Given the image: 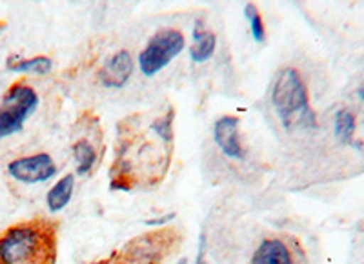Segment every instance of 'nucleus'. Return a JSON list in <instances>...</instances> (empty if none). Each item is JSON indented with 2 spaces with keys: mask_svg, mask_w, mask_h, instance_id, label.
Instances as JSON below:
<instances>
[{
  "mask_svg": "<svg viewBox=\"0 0 364 264\" xmlns=\"http://www.w3.org/2000/svg\"><path fill=\"white\" fill-rule=\"evenodd\" d=\"M57 230L46 219L13 224L0 233V264H55Z\"/></svg>",
  "mask_w": 364,
  "mask_h": 264,
  "instance_id": "1",
  "label": "nucleus"
},
{
  "mask_svg": "<svg viewBox=\"0 0 364 264\" xmlns=\"http://www.w3.org/2000/svg\"><path fill=\"white\" fill-rule=\"evenodd\" d=\"M272 104L284 128L301 124L304 128H315L317 120L310 106V93L301 71L284 68L277 75L272 88Z\"/></svg>",
  "mask_w": 364,
  "mask_h": 264,
  "instance_id": "2",
  "label": "nucleus"
},
{
  "mask_svg": "<svg viewBox=\"0 0 364 264\" xmlns=\"http://www.w3.org/2000/svg\"><path fill=\"white\" fill-rule=\"evenodd\" d=\"M37 107L38 95L33 88L22 80L13 84L0 102V141L21 133Z\"/></svg>",
  "mask_w": 364,
  "mask_h": 264,
  "instance_id": "3",
  "label": "nucleus"
},
{
  "mask_svg": "<svg viewBox=\"0 0 364 264\" xmlns=\"http://www.w3.org/2000/svg\"><path fill=\"white\" fill-rule=\"evenodd\" d=\"M184 46L186 38L182 31L175 28L159 29L139 53V70L144 77H155L182 53Z\"/></svg>",
  "mask_w": 364,
  "mask_h": 264,
  "instance_id": "4",
  "label": "nucleus"
},
{
  "mask_svg": "<svg viewBox=\"0 0 364 264\" xmlns=\"http://www.w3.org/2000/svg\"><path fill=\"white\" fill-rule=\"evenodd\" d=\"M177 231L159 230L154 233H144L142 237L129 241L117 257L115 264H162L166 255H170L171 248L177 243Z\"/></svg>",
  "mask_w": 364,
  "mask_h": 264,
  "instance_id": "5",
  "label": "nucleus"
},
{
  "mask_svg": "<svg viewBox=\"0 0 364 264\" xmlns=\"http://www.w3.org/2000/svg\"><path fill=\"white\" fill-rule=\"evenodd\" d=\"M8 174L22 184H41L57 174V166L48 153L15 159L8 164Z\"/></svg>",
  "mask_w": 364,
  "mask_h": 264,
  "instance_id": "6",
  "label": "nucleus"
},
{
  "mask_svg": "<svg viewBox=\"0 0 364 264\" xmlns=\"http://www.w3.org/2000/svg\"><path fill=\"white\" fill-rule=\"evenodd\" d=\"M240 120L235 115H224L213 124V141L217 148L232 161H245L246 149L239 137Z\"/></svg>",
  "mask_w": 364,
  "mask_h": 264,
  "instance_id": "7",
  "label": "nucleus"
},
{
  "mask_svg": "<svg viewBox=\"0 0 364 264\" xmlns=\"http://www.w3.org/2000/svg\"><path fill=\"white\" fill-rule=\"evenodd\" d=\"M133 70H135V62H133L129 51L120 50L106 60L102 70L99 71V80L104 88L120 90L132 79Z\"/></svg>",
  "mask_w": 364,
  "mask_h": 264,
  "instance_id": "8",
  "label": "nucleus"
},
{
  "mask_svg": "<svg viewBox=\"0 0 364 264\" xmlns=\"http://www.w3.org/2000/svg\"><path fill=\"white\" fill-rule=\"evenodd\" d=\"M250 264H295L290 246L282 239L272 237L257 246Z\"/></svg>",
  "mask_w": 364,
  "mask_h": 264,
  "instance_id": "9",
  "label": "nucleus"
},
{
  "mask_svg": "<svg viewBox=\"0 0 364 264\" xmlns=\"http://www.w3.org/2000/svg\"><path fill=\"white\" fill-rule=\"evenodd\" d=\"M217 48V35L210 29L204 28L203 21L195 24L193 29V44L190 48V57L195 64H203V62L210 60L215 53Z\"/></svg>",
  "mask_w": 364,
  "mask_h": 264,
  "instance_id": "10",
  "label": "nucleus"
},
{
  "mask_svg": "<svg viewBox=\"0 0 364 264\" xmlns=\"http://www.w3.org/2000/svg\"><path fill=\"white\" fill-rule=\"evenodd\" d=\"M6 68L13 73H37V75H48L53 68V60L46 55H38V57L24 58L18 55H11L6 60Z\"/></svg>",
  "mask_w": 364,
  "mask_h": 264,
  "instance_id": "11",
  "label": "nucleus"
},
{
  "mask_svg": "<svg viewBox=\"0 0 364 264\" xmlns=\"http://www.w3.org/2000/svg\"><path fill=\"white\" fill-rule=\"evenodd\" d=\"M75 191V175H66V177L58 179L51 190L48 191V197H46V203L50 208L51 213H57V211L64 210V208L70 204L71 197H73Z\"/></svg>",
  "mask_w": 364,
  "mask_h": 264,
  "instance_id": "12",
  "label": "nucleus"
},
{
  "mask_svg": "<svg viewBox=\"0 0 364 264\" xmlns=\"http://www.w3.org/2000/svg\"><path fill=\"white\" fill-rule=\"evenodd\" d=\"M355 128L357 120L350 110L343 107L336 113V119H333V132H336L337 141L341 144H352L353 137H355Z\"/></svg>",
  "mask_w": 364,
  "mask_h": 264,
  "instance_id": "13",
  "label": "nucleus"
},
{
  "mask_svg": "<svg viewBox=\"0 0 364 264\" xmlns=\"http://www.w3.org/2000/svg\"><path fill=\"white\" fill-rule=\"evenodd\" d=\"M73 155L77 161V174L87 175L97 164V152L90 141L79 139L73 144Z\"/></svg>",
  "mask_w": 364,
  "mask_h": 264,
  "instance_id": "14",
  "label": "nucleus"
},
{
  "mask_svg": "<svg viewBox=\"0 0 364 264\" xmlns=\"http://www.w3.org/2000/svg\"><path fill=\"white\" fill-rule=\"evenodd\" d=\"M245 17L250 22V31H252V37L257 44H264L266 42V28L264 21H262V15L259 11L255 4H246L245 6Z\"/></svg>",
  "mask_w": 364,
  "mask_h": 264,
  "instance_id": "15",
  "label": "nucleus"
},
{
  "mask_svg": "<svg viewBox=\"0 0 364 264\" xmlns=\"http://www.w3.org/2000/svg\"><path fill=\"white\" fill-rule=\"evenodd\" d=\"M173 117L175 112L170 110L164 117H161V119H157L151 124V130H154L155 135H157L164 144H171V142H173Z\"/></svg>",
  "mask_w": 364,
  "mask_h": 264,
  "instance_id": "16",
  "label": "nucleus"
},
{
  "mask_svg": "<svg viewBox=\"0 0 364 264\" xmlns=\"http://www.w3.org/2000/svg\"><path fill=\"white\" fill-rule=\"evenodd\" d=\"M357 95H359V100L363 102V86H359V90H357Z\"/></svg>",
  "mask_w": 364,
  "mask_h": 264,
  "instance_id": "17",
  "label": "nucleus"
},
{
  "mask_svg": "<svg viewBox=\"0 0 364 264\" xmlns=\"http://www.w3.org/2000/svg\"><path fill=\"white\" fill-rule=\"evenodd\" d=\"M177 264H188V259H182V260H178Z\"/></svg>",
  "mask_w": 364,
  "mask_h": 264,
  "instance_id": "18",
  "label": "nucleus"
}]
</instances>
